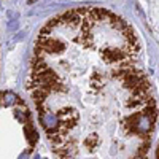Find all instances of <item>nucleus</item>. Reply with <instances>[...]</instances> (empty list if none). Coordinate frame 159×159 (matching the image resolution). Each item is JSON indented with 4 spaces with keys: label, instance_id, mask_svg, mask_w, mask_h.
Returning <instances> with one entry per match:
<instances>
[{
    "label": "nucleus",
    "instance_id": "f257e3e1",
    "mask_svg": "<svg viewBox=\"0 0 159 159\" xmlns=\"http://www.w3.org/2000/svg\"><path fill=\"white\" fill-rule=\"evenodd\" d=\"M37 0H27V3H35Z\"/></svg>",
    "mask_w": 159,
    "mask_h": 159
}]
</instances>
